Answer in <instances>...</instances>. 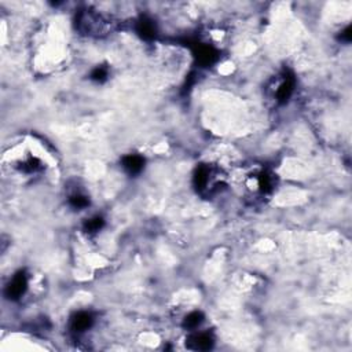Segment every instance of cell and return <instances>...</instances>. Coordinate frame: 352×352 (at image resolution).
Listing matches in <instances>:
<instances>
[{
	"mask_svg": "<svg viewBox=\"0 0 352 352\" xmlns=\"http://www.w3.org/2000/svg\"><path fill=\"white\" fill-rule=\"evenodd\" d=\"M28 289V278L24 273H18L13 276L10 284L6 288V296L10 300H18L25 294Z\"/></svg>",
	"mask_w": 352,
	"mask_h": 352,
	"instance_id": "1",
	"label": "cell"
},
{
	"mask_svg": "<svg viewBox=\"0 0 352 352\" xmlns=\"http://www.w3.org/2000/svg\"><path fill=\"white\" fill-rule=\"evenodd\" d=\"M186 345L194 351H208L214 347V338L209 333H194L190 336Z\"/></svg>",
	"mask_w": 352,
	"mask_h": 352,
	"instance_id": "2",
	"label": "cell"
},
{
	"mask_svg": "<svg viewBox=\"0 0 352 352\" xmlns=\"http://www.w3.org/2000/svg\"><path fill=\"white\" fill-rule=\"evenodd\" d=\"M92 322H94V319L88 312H78L77 315L72 319V329L77 333H81L92 326Z\"/></svg>",
	"mask_w": 352,
	"mask_h": 352,
	"instance_id": "3",
	"label": "cell"
},
{
	"mask_svg": "<svg viewBox=\"0 0 352 352\" xmlns=\"http://www.w3.org/2000/svg\"><path fill=\"white\" fill-rule=\"evenodd\" d=\"M196 57H197L198 62L204 66H208L211 63H214L217 58V52L215 48L209 47V46H199L196 52Z\"/></svg>",
	"mask_w": 352,
	"mask_h": 352,
	"instance_id": "4",
	"label": "cell"
},
{
	"mask_svg": "<svg viewBox=\"0 0 352 352\" xmlns=\"http://www.w3.org/2000/svg\"><path fill=\"white\" fill-rule=\"evenodd\" d=\"M145 160L140 155H127L122 158V167L129 172V173H138L142 171Z\"/></svg>",
	"mask_w": 352,
	"mask_h": 352,
	"instance_id": "5",
	"label": "cell"
},
{
	"mask_svg": "<svg viewBox=\"0 0 352 352\" xmlns=\"http://www.w3.org/2000/svg\"><path fill=\"white\" fill-rule=\"evenodd\" d=\"M293 87H294V81L292 78H286L276 91V99L279 102H286L293 94Z\"/></svg>",
	"mask_w": 352,
	"mask_h": 352,
	"instance_id": "6",
	"label": "cell"
},
{
	"mask_svg": "<svg viewBox=\"0 0 352 352\" xmlns=\"http://www.w3.org/2000/svg\"><path fill=\"white\" fill-rule=\"evenodd\" d=\"M202 321H204V315L201 312H198V311H194V312H191V314H189L186 317L184 322H183V326L186 329L193 330V329H197L202 323Z\"/></svg>",
	"mask_w": 352,
	"mask_h": 352,
	"instance_id": "7",
	"label": "cell"
},
{
	"mask_svg": "<svg viewBox=\"0 0 352 352\" xmlns=\"http://www.w3.org/2000/svg\"><path fill=\"white\" fill-rule=\"evenodd\" d=\"M139 33L142 34L143 37H153L155 34V28L153 25V22L152 21H147V19L140 21V24H139Z\"/></svg>",
	"mask_w": 352,
	"mask_h": 352,
	"instance_id": "8",
	"label": "cell"
},
{
	"mask_svg": "<svg viewBox=\"0 0 352 352\" xmlns=\"http://www.w3.org/2000/svg\"><path fill=\"white\" fill-rule=\"evenodd\" d=\"M103 227V219L101 217H94L90 219L86 223V231L92 234V232H98Z\"/></svg>",
	"mask_w": 352,
	"mask_h": 352,
	"instance_id": "9",
	"label": "cell"
},
{
	"mask_svg": "<svg viewBox=\"0 0 352 352\" xmlns=\"http://www.w3.org/2000/svg\"><path fill=\"white\" fill-rule=\"evenodd\" d=\"M70 204L77 209H81V208H86L88 205V198L81 196V194H76V196L70 197Z\"/></svg>",
	"mask_w": 352,
	"mask_h": 352,
	"instance_id": "10",
	"label": "cell"
},
{
	"mask_svg": "<svg viewBox=\"0 0 352 352\" xmlns=\"http://www.w3.org/2000/svg\"><path fill=\"white\" fill-rule=\"evenodd\" d=\"M106 77H107V70L105 68H96L91 75V78L95 81H99V83L106 80Z\"/></svg>",
	"mask_w": 352,
	"mask_h": 352,
	"instance_id": "11",
	"label": "cell"
}]
</instances>
